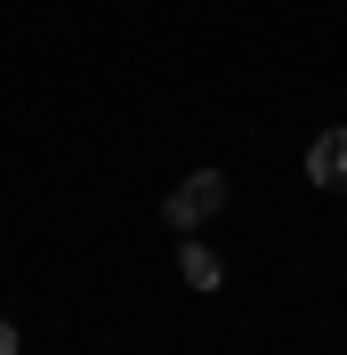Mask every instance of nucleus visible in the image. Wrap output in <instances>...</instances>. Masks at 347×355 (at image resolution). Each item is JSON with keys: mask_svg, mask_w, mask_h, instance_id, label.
Here are the masks:
<instances>
[{"mask_svg": "<svg viewBox=\"0 0 347 355\" xmlns=\"http://www.w3.org/2000/svg\"><path fill=\"white\" fill-rule=\"evenodd\" d=\"M210 202H226V186H218V170H202V178H186V186H178L170 218H178V226H194V218H210Z\"/></svg>", "mask_w": 347, "mask_h": 355, "instance_id": "nucleus-1", "label": "nucleus"}, {"mask_svg": "<svg viewBox=\"0 0 347 355\" xmlns=\"http://www.w3.org/2000/svg\"><path fill=\"white\" fill-rule=\"evenodd\" d=\"M186 283H194V291L218 283V259H210V250H186Z\"/></svg>", "mask_w": 347, "mask_h": 355, "instance_id": "nucleus-3", "label": "nucleus"}, {"mask_svg": "<svg viewBox=\"0 0 347 355\" xmlns=\"http://www.w3.org/2000/svg\"><path fill=\"white\" fill-rule=\"evenodd\" d=\"M307 178H315V186H347V130H323V137H315Z\"/></svg>", "mask_w": 347, "mask_h": 355, "instance_id": "nucleus-2", "label": "nucleus"}, {"mask_svg": "<svg viewBox=\"0 0 347 355\" xmlns=\"http://www.w3.org/2000/svg\"><path fill=\"white\" fill-rule=\"evenodd\" d=\"M0 355H17V331H8V323H0Z\"/></svg>", "mask_w": 347, "mask_h": 355, "instance_id": "nucleus-4", "label": "nucleus"}]
</instances>
